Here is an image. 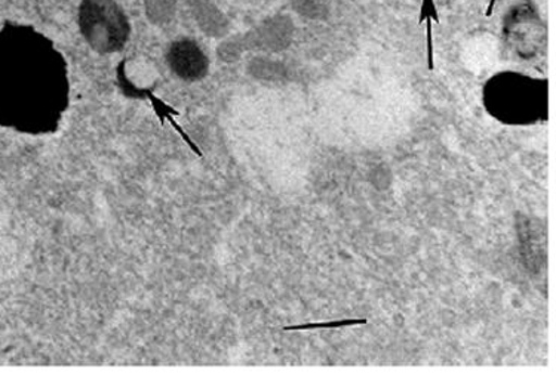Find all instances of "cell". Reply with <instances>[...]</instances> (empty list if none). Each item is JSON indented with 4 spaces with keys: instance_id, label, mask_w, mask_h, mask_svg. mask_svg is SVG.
Segmentation results:
<instances>
[{
    "instance_id": "5",
    "label": "cell",
    "mask_w": 556,
    "mask_h": 374,
    "mask_svg": "<svg viewBox=\"0 0 556 374\" xmlns=\"http://www.w3.org/2000/svg\"><path fill=\"white\" fill-rule=\"evenodd\" d=\"M143 11L152 26H168L176 20L178 0H143Z\"/></svg>"
},
{
    "instance_id": "2",
    "label": "cell",
    "mask_w": 556,
    "mask_h": 374,
    "mask_svg": "<svg viewBox=\"0 0 556 374\" xmlns=\"http://www.w3.org/2000/svg\"><path fill=\"white\" fill-rule=\"evenodd\" d=\"M77 28L100 55L124 51L132 35L128 12L117 0H83L77 8Z\"/></svg>"
},
{
    "instance_id": "4",
    "label": "cell",
    "mask_w": 556,
    "mask_h": 374,
    "mask_svg": "<svg viewBox=\"0 0 556 374\" xmlns=\"http://www.w3.org/2000/svg\"><path fill=\"white\" fill-rule=\"evenodd\" d=\"M190 16L205 35H220L226 27L225 15L214 5L213 0H182Z\"/></svg>"
},
{
    "instance_id": "6",
    "label": "cell",
    "mask_w": 556,
    "mask_h": 374,
    "mask_svg": "<svg viewBox=\"0 0 556 374\" xmlns=\"http://www.w3.org/2000/svg\"><path fill=\"white\" fill-rule=\"evenodd\" d=\"M368 320H340V321H330V323H308L302 325H290V327L283 328L286 332L291 331H315V328H337V327H346V325H358V324H367Z\"/></svg>"
},
{
    "instance_id": "7",
    "label": "cell",
    "mask_w": 556,
    "mask_h": 374,
    "mask_svg": "<svg viewBox=\"0 0 556 374\" xmlns=\"http://www.w3.org/2000/svg\"><path fill=\"white\" fill-rule=\"evenodd\" d=\"M426 18H432V22L440 24V14L433 0H421L419 24H424Z\"/></svg>"
},
{
    "instance_id": "9",
    "label": "cell",
    "mask_w": 556,
    "mask_h": 374,
    "mask_svg": "<svg viewBox=\"0 0 556 374\" xmlns=\"http://www.w3.org/2000/svg\"><path fill=\"white\" fill-rule=\"evenodd\" d=\"M497 0H490L489 8H486L485 16L493 15L494 7H496Z\"/></svg>"
},
{
    "instance_id": "1",
    "label": "cell",
    "mask_w": 556,
    "mask_h": 374,
    "mask_svg": "<svg viewBox=\"0 0 556 374\" xmlns=\"http://www.w3.org/2000/svg\"><path fill=\"white\" fill-rule=\"evenodd\" d=\"M66 70L54 44L23 24L0 28V125L45 132L66 104Z\"/></svg>"
},
{
    "instance_id": "3",
    "label": "cell",
    "mask_w": 556,
    "mask_h": 374,
    "mask_svg": "<svg viewBox=\"0 0 556 374\" xmlns=\"http://www.w3.org/2000/svg\"><path fill=\"white\" fill-rule=\"evenodd\" d=\"M165 60L169 72L186 83L201 80L208 67L204 51L190 38L173 40L166 48Z\"/></svg>"
},
{
    "instance_id": "8",
    "label": "cell",
    "mask_w": 556,
    "mask_h": 374,
    "mask_svg": "<svg viewBox=\"0 0 556 374\" xmlns=\"http://www.w3.org/2000/svg\"><path fill=\"white\" fill-rule=\"evenodd\" d=\"M425 22H428V27H426V36H428V68L432 72L435 68V63H433L432 18H426Z\"/></svg>"
}]
</instances>
